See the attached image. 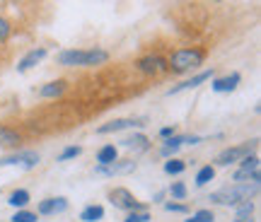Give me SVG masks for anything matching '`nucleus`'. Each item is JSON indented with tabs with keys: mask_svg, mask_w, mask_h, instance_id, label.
I'll list each match as a JSON object with an SVG mask.
<instances>
[{
	"mask_svg": "<svg viewBox=\"0 0 261 222\" xmlns=\"http://www.w3.org/2000/svg\"><path fill=\"white\" fill-rule=\"evenodd\" d=\"M259 193V184H232L211 193V201L218 205H240L244 201H252Z\"/></svg>",
	"mask_w": 261,
	"mask_h": 222,
	"instance_id": "f257e3e1",
	"label": "nucleus"
},
{
	"mask_svg": "<svg viewBox=\"0 0 261 222\" xmlns=\"http://www.w3.org/2000/svg\"><path fill=\"white\" fill-rule=\"evenodd\" d=\"M109 61V53L102 48H90V51H61L58 53V65L73 68V65H102Z\"/></svg>",
	"mask_w": 261,
	"mask_h": 222,
	"instance_id": "f03ea898",
	"label": "nucleus"
},
{
	"mask_svg": "<svg viewBox=\"0 0 261 222\" xmlns=\"http://www.w3.org/2000/svg\"><path fill=\"white\" fill-rule=\"evenodd\" d=\"M205 53L201 48H179L177 53H172L167 68H172L174 73H187V70H194L203 63Z\"/></svg>",
	"mask_w": 261,
	"mask_h": 222,
	"instance_id": "7ed1b4c3",
	"label": "nucleus"
},
{
	"mask_svg": "<svg viewBox=\"0 0 261 222\" xmlns=\"http://www.w3.org/2000/svg\"><path fill=\"white\" fill-rule=\"evenodd\" d=\"M234 181L237 184H259L261 174H259V157L249 155L242 159V166L234 172Z\"/></svg>",
	"mask_w": 261,
	"mask_h": 222,
	"instance_id": "20e7f679",
	"label": "nucleus"
},
{
	"mask_svg": "<svg viewBox=\"0 0 261 222\" xmlns=\"http://www.w3.org/2000/svg\"><path fill=\"white\" fill-rule=\"evenodd\" d=\"M254 148H256V140L244 143V145H237V148H227V150H223V152L215 157V164L227 166V164H232V162H237V159L249 157V155H254Z\"/></svg>",
	"mask_w": 261,
	"mask_h": 222,
	"instance_id": "39448f33",
	"label": "nucleus"
},
{
	"mask_svg": "<svg viewBox=\"0 0 261 222\" xmlns=\"http://www.w3.org/2000/svg\"><path fill=\"white\" fill-rule=\"evenodd\" d=\"M109 201H112L114 208H121V210H130V213H143L145 208L138 203V198L130 193L128 188H114L109 193Z\"/></svg>",
	"mask_w": 261,
	"mask_h": 222,
	"instance_id": "423d86ee",
	"label": "nucleus"
},
{
	"mask_svg": "<svg viewBox=\"0 0 261 222\" xmlns=\"http://www.w3.org/2000/svg\"><path fill=\"white\" fill-rule=\"evenodd\" d=\"M5 164H15V166H22V169H34L39 164V155L34 150H22L17 155H10V157L0 159V166H5Z\"/></svg>",
	"mask_w": 261,
	"mask_h": 222,
	"instance_id": "0eeeda50",
	"label": "nucleus"
},
{
	"mask_svg": "<svg viewBox=\"0 0 261 222\" xmlns=\"http://www.w3.org/2000/svg\"><path fill=\"white\" fill-rule=\"evenodd\" d=\"M138 70L140 73H145V75H160V73H165L167 70V61L162 58V55H143L138 63Z\"/></svg>",
	"mask_w": 261,
	"mask_h": 222,
	"instance_id": "6e6552de",
	"label": "nucleus"
},
{
	"mask_svg": "<svg viewBox=\"0 0 261 222\" xmlns=\"http://www.w3.org/2000/svg\"><path fill=\"white\" fill-rule=\"evenodd\" d=\"M136 172V162L133 159H126V162H112L107 166H94V174L97 176H119V174H130Z\"/></svg>",
	"mask_w": 261,
	"mask_h": 222,
	"instance_id": "1a4fd4ad",
	"label": "nucleus"
},
{
	"mask_svg": "<svg viewBox=\"0 0 261 222\" xmlns=\"http://www.w3.org/2000/svg\"><path fill=\"white\" fill-rule=\"evenodd\" d=\"M44 58H46V48H44V46L32 48V51H29V53L17 63V70H19V73H27L29 68H34L37 63H41Z\"/></svg>",
	"mask_w": 261,
	"mask_h": 222,
	"instance_id": "9d476101",
	"label": "nucleus"
},
{
	"mask_svg": "<svg viewBox=\"0 0 261 222\" xmlns=\"http://www.w3.org/2000/svg\"><path fill=\"white\" fill-rule=\"evenodd\" d=\"M130 126H143V123H140V121H133V119H114V121H109V123L99 126L97 133H99V135H107V133H119V130H123V128H130Z\"/></svg>",
	"mask_w": 261,
	"mask_h": 222,
	"instance_id": "9b49d317",
	"label": "nucleus"
},
{
	"mask_svg": "<svg viewBox=\"0 0 261 222\" xmlns=\"http://www.w3.org/2000/svg\"><path fill=\"white\" fill-rule=\"evenodd\" d=\"M240 80H242L240 73H230L225 77H218V80H213V92H232L234 87L240 85Z\"/></svg>",
	"mask_w": 261,
	"mask_h": 222,
	"instance_id": "f8f14e48",
	"label": "nucleus"
},
{
	"mask_svg": "<svg viewBox=\"0 0 261 222\" xmlns=\"http://www.w3.org/2000/svg\"><path fill=\"white\" fill-rule=\"evenodd\" d=\"M213 77V70H203V73H198V75H194L191 80H187V82H181V85H177V87H172L169 90V97L172 94H177V92H181V90H194V87H198L201 82H205V80H211Z\"/></svg>",
	"mask_w": 261,
	"mask_h": 222,
	"instance_id": "ddd939ff",
	"label": "nucleus"
},
{
	"mask_svg": "<svg viewBox=\"0 0 261 222\" xmlns=\"http://www.w3.org/2000/svg\"><path fill=\"white\" fill-rule=\"evenodd\" d=\"M116 159H119V148L116 145H104V148L97 150V162H99L97 166H107L116 162Z\"/></svg>",
	"mask_w": 261,
	"mask_h": 222,
	"instance_id": "4468645a",
	"label": "nucleus"
},
{
	"mask_svg": "<svg viewBox=\"0 0 261 222\" xmlns=\"http://www.w3.org/2000/svg\"><path fill=\"white\" fill-rule=\"evenodd\" d=\"M184 143H187V135H172V138H167L165 145L160 148V155H162V157H169V155H174Z\"/></svg>",
	"mask_w": 261,
	"mask_h": 222,
	"instance_id": "2eb2a0df",
	"label": "nucleus"
},
{
	"mask_svg": "<svg viewBox=\"0 0 261 222\" xmlns=\"http://www.w3.org/2000/svg\"><path fill=\"white\" fill-rule=\"evenodd\" d=\"M121 145L126 150H133V152H145L148 150V138L145 135H130V138L121 140Z\"/></svg>",
	"mask_w": 261,
	"mask_h": 222,
	"instance_id": "dca6fc26",
	"label": "nucleus"
},
{
	"mask_svg": "<svg viewBox=\"0 0 261 222\" xmlns=\"http://www.w3.org/2000/svg\"><path fill=\"white\" fill-rule=\"evenodd\" d=\"M63 92H65V82H63V80L48 82V85H44V87L39 90V94H41L44 99H51V97H61Z\"/></svg>",
	"mask_w": 261,
	"mask_h": 222,
	"instance_id": "f3484780",
	"label": "nucleus"
},
{
	"mask_svg": "<svg viewBox=\"0 0 261 222\" xmlns=\"http://www.w3.org/2000/svg\"><path fill=\"white\" fill-rule=\"evenodd\" d=\"M104 217V208L102 205H87L83 213H80V220L83 222H97Z\"/></svg>",
	"mask_w": 261,
	"mask_h": 222,
	"instance_id": "a211bd4d",
	"label": "nucleus"
},
{
	"mask_svg": "<svg viewBox=\"0 0 261 222\" xmlns=\"http://www.w3.org/2000/svg\"><path fill=\"white\" fill-rule=\"evenodd\" d=\"M8 203L22 210V208L29 203V191H24V188H17V191H12V193H10V198H8Z\"/></svg>",
	"mask_w": 261,
	"mask_h": 222,
	"instance_id": "6ab92c4d",
	"label": "nucleus"
},
{
	"mask_svg": "<svg viewBox=\"0 0 261 222\" xmlns=\"http://www.w3.org/2000/svg\"><path fill=\"white\" fill-rule=\"evenodd\" d=\"M215 179V166H201L198 169V174H196V186H205L208 181H213Z\"/></svg>",
	"mask_w": 261,
	"mask_h": 222,
	"instance_id": "aec40b11",
	"label": "nucleus"
},
{
	"mask_svg": "<svg viewBox=\"0 0 261 222\" xmlns=\"http://www.w3.org/2000/svg\"><path fill=\"white\" fill-rule=\"evenodd\" d=\"M17 143H19V133H17V130L0 128V145L10 148V145H17Z\"/></svg>",
	"mask_w": 261,
	"mask_h": 222,
	"instance_id": "412c9836",
	"label": "nucleus"
},
{
	"mask_svg": "<svg viewBox=\"0 0 261 222\" xmlns=\"http://www.w3.org/2000/svg\"><path fill=\"white\" fill-rule=\"evenodd\" d=\"M234 208H237V220L249 222V215L254 213V203H252V201H244V203L234 205Z\"/></svg>",
	"mask_w": 261,
	"mask_h": 222,
	"instance_id": "4be33fe9",
	"label": "nucleus"
},
{
	"mask_svg": "<svg viewBox=\"0 0 261 222\" xmlns=\"http://www.w3.org/2000/svg\"><path fill=\"white\" fill-rule=\"evenodd\" d=\"M184 169H187V164H184L181 159H174V157H172L169 162H165V172H167V174H172V176L181 174Z\"/></svg>",
	"mask_w": 261,
	"mask_h": 222,
	"instance_id": "5701e85b",
	"label": "nucleus"
},
{
	"mask_svg": "<svg viewBox=\"0 0 261 222\" xmlns=\"http://www.w3.org/2000/svg\"><path fill=\"white\" fill-rule=\"evenodd\" d=\"M169 193H172L174 201H184L187 198V186L181 184V181H174V184L169 186Z\"/></svg>",
	"mask_w": 261,
	"mask_h": 222,
	"instance_id": "b1692460",
	"label": "nucleus"
},
{
	"mask_svg": "<svg viewBox=\"0 0 261 222\" xmlns=\"http://www.w3.org/2000/svg\"><path fill=\"white\" fill-rule=\"evenodd\" d=\"M187 222H215V215L211 210H196Z\"/></svg>",
	"mask_w": 261,
	"mask_h": 222,
	"instance_id": "393cba45",
	"label": "nucleus"
},
{
	"mask_svg": "<svg viewBox=\"0 0 261 222\" xmlns=\"http://www.w3.org/2000/svg\"><path fill=\"white\" fill-rule=\"evenodd\" d=\"M12 222H39V215L29 213V210H17L12 215Z\"/></svg>",
	"mask_w": 261,
	"mask_h": 222,
	"instance_id": "a878e982",
	"label": "nucleus"
},
{
	"mask_svg": "<svg viewBox=\"0 0 261 222\" xmlns=\"http://www.w3.org/2000/svg\"><path fill=\"white\" fill-rule=\"evenodd\" d=\"M83 152V148H77V145H70V148H65L61 155H58V162H65V159H73V157H77Z\"/></svg>",
	"mask_w": 261,
	"mask_h": 222,
	"instance_id": "bb28decb",
	"label": "nucleus"
},
{
	"mask_svg": "<svg viewBox=\"0 0 261 222\" xmlns=\"http://www.w3.org/2000/svg\"><path fill=\"white\" fill-rule=\"evenodd\" d=\"M39 215H54V198H46V201H41L37 208Z\"/></svg>",
	"mask_w": 261,
	"mask_h": 222,
	"instance_id": "cd10ccee",
	"label": "nucleus"
},
{
	"mask_svg": "<svg viewBox=\"0 0 261 222\" xmlns=\"http://www.w3.org/2000/svg\"><path fill=\"white\" fill-rule=\"evenodd\" d=\"M123 222H150V213L143 210V213H128V217Z\"/></svg>",
	"mask_w": 261,
	"mask_h": 222,
	"instance_id": "c85d7f7f",
	"label": "nucleus"
},
{
	"mask_svg": "<svg viewBox=\"0 0 261 222\" xmlns=\"http://www.w3.org/2000/svg\"><path fill=\"white\" fill-rule=\"evenodd\" d=\"M10 37V22L5 17H0V44Z\"/></svg>",
	"mask_w": 261,
	"mask_h": 222,
	"instance_id": "c756f323",
	"label": "nucleus"
},
{
	"mask_svg": "<svg viewBox=\"0 0 261 222\" xmlns=\"http://www.w3.org/2000/svg\"><path fill=\"white\" fill-rule=\"evenodd\" d=\"M65 208H68V201H65V198H54V215L63 213Z\"/></svg>",
	"mask_w": 261,
	"mask_h": 222,
	"instance_id": "7c9ffc66",
	"label": "nucleus"
},
{
	"mask_svg": "<svg viewBox=\"0 0 261 222\" xmlns=\"http://www.w3.org/2000/svg\"><path fill=\"white\" fill-rule=\"evenodd\" d=\"M165 210H169V213H187V205H181V203H165Z\"/></svg>",
	"mask_w": 261,
	"mask_h": 222,
	"instance_id": "2f4dec72",
	"label": "nucleus"
},
{
	"mask_svg": "<svg viewBox=\"0 0 261 222\" xmlns=\"http://www.w3.org/2000/svg\"><path fill=\"white\" fill-rule=\"evenodd\" d=\"M172 135H174V128H172V126H165V128H160V138H172Z\"/></svg>",
	"mask_w": 261,
	"mask_h": 222,
	"instance_id": "473e14b6",
	"label": "nucleus"
},
{
	"mask_svg": "<svg viewBox=\"0 0 261 222\" xmlns=\"http://www.w3.org/2000/svg\"><path fill=\"white\" fill-rule=\"evenodd\" d=\"M162 198H165V191H158V193H155V203H160Z\"/></svg>",
	"mask_w": 261,
	"mask_h": 222,
	"instance_id": "72a5a7b5",
	"label": "nucleus"
},
{
	"mask_svg": "<svg viewBox=\"0 0 261 222\" xmlns=\"http://www.w3.org/2000/svg\"><path fill=\"white\" fill-rule=\"evenodd\" d=\"M234 222H242V220H234Z\"/></svg>",
	"mask_w": 261,
	"mask_h": 222,
	"instance_id": "f704fd0d",
	"label": "nucleus"
}]
</instances>
